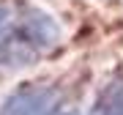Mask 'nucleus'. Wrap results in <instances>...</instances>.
Instances as JSON below:
<instances>
[{
  "label": "nucleus",
  "instance_id": "3",
  "mask_svg": "<svg viewBox=\"0 0 123 115\" xmlns=\"http://www.w3.org/2000/svg\"><path fill=\"white\" fill-rule=\"evenodd\" d=\"M11 33H14V14L6 3H0V55H3L6 44H8Z\"/></svg>",
  "mask_w": 123,
  "mask_h": 115
},
{
  "label": "nucleus",
  "instance_id": "1",
  "mask_svg": "<svg viewBox=\"0 0 123 115\" xmlns=\"http://www.w3.org/2000/svg\"><path fill=\"white\" fill-rule=\"evenodd\" d=\"M14 27H17L19 38H22L36 55H44L49 49H55L60 44V38H63L60 25L55 22L52 14H47L44 8H38V6H27V3L19 6V14L14 17Z\"/></svg>",
  "mask_w": 123,
  "mask_h": 115
},
{
  "label": "nucleus",
  "instance_id": "4",
  "mask_svg": "<svg viewBox=\"0 0 123 115\" xmlns=\"http://www.w3.org/2000/svg\"><path fill=\"white\" fill-rule=\"evenodd\" d=\"M52 115H79V112H74V110H60V107H57Z\"/></svg>",
  "mask_w": 123,
  "mask_h": 115
},
{
  "label": "nucleus",
  "instance_id": "2",
  "mask_svg": "<svg viewBox=\"0 0 123 115\" xmlns=\"http://www.w3.org/2000/svg\"><path fill=\"white\" fill-rule=\"evenodd\" d=\"M57 96L52 88H25L14 90L0 107V115H52L57 110Z\"/></svg>",
  "mask_w": 123,
  "mask_h": 115
}]
</instances>
